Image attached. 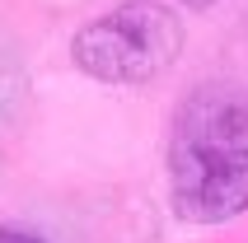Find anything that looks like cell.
Instances as JSON below:
<instances>
[{
    "instance_id": "1",
    "label": "cell",
    "mask_w": 248,
    "mask_h": 243,
    "mask_svg": "<svg viewBox=\"0 0 248 243\" xmlns=\"http://www.w3.org/2000/svg\"><path fill=\"white\" fill-rule=\"evenodd\" d=\"M169 197L187 225H225L248 211V89L197 84L169 126Z\"/></svg>"
},
{
    "instance_id": "2",
    "label": "cell",
    "mask_w": 248,
    "mask_h": 243,
    "mask_svg": "<svg viewBox=\"0 0 248 243\" xmlns=\"http://www.w3.org/2000/svg\"><path fill=\"white\" fill-rule=\"evenodd\" d=\"M183 52V19L159 0H126L84 24L70 42L75 66L98 84H150Z\"/></svg>"
},
{
    "instance_id": "3",
    "label": "cell",
    "mask_w": 248,
    "mask_h": 243,
    "mask_svg": "<svg viewBox=\"0 0 248 243\" xmlns=\"http://www.w3.org/2000/svg\"><path fill=\"white\" fill-rule=\"evenodd\" d=\"M0 243H47V239H38L33 229H14V225H0Z\"/></svg>"
},
{
    "instance_id": "4",
    "label": "cell",
    "mask_w": 248,
    "mask_h": 243,
    "mask_svg": "<svg viewBox=\"0 0 248 243\" xmlns=\"http://www.w3.org/2000/svg\"><path fill=\"white\" fill-rule=\"evenodd\" d=\"M183 5H192V10H206V5H216V0H183Z\"/></svg>"
}]
</instances>
